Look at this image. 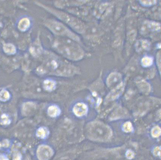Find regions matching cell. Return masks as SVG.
Listing matches in <instances>:
<instances>
[{"mask_svg": "<svg viewBox=\"0 0 161 160\" xmlns=\"http://www.w3.org/2000/svg\"><path fill=\"white\" fill-rule=\"evenodd\" d=\"M53 46L58 52L70 59H80L84 55L83 51L75 41L66 37L57 38Z\"/></svg>", "mask_w": 161, "mask_h": 160, "instance_id": "6da1fadb", "label": "cell"}, {"mask_svg": "<svg viewBox=\"0 0 161 160\" xmlns=\"http://www.w3.org/2000/svg\"><path fill=\"white\" fill-rule=\"evenodd\" d=\"M87 133L90 138L98 141H107L112 135L110 128L99 122L90 124L88 127Z\"/></svg>", "mask_w": 161, "mask_h": 160, "instance_id": "7a4b0ae2", "label": "cell"}, {"mask_svg": "<svg viewBox=\"0 0 161 160\" xmlns=\"http://www.w3.org/2000/svg\"><path fill=\"white\" fill-rule=\"evenodd\" d=\"M47 27L54 34L60 37H66L75 41H79V38L75 33L62 23L54 20H49L46 24Z\"/></svg>", "mask_w": 161, "mask_h": 160, "instance_id": "3957f363", "label": "cell"}, {"mask_svg": "<svg viewBox=\"0 0 161 160\" xmlns=\"http://www.w3.org/2000/svg\"><path fill=\"white\" fill-rule=\"evenodd\" d=\"M48 10L60 19L62 20L63 22L70 25V27L78 32L82 33L84 30V26L83 23L78 19L63 12L58 11L51 8H49Z\"/></svg>", "mask_w": 161, "mask_h": 160, "instance_id": "277c9868", "label": "cell"}, {"mask_svg": "<svg viewBox=\"0 0 161 160\" xmlns=\"http://www.w3.org/2000/svg\"><path fill=\"white\" fill-rule=\"evenodd\" d=\"M53 155V150L47 145H41L37 151V156L39 160H49Z\"/></svg>", "mask_w": 161, "mask_h": 160, "instance_id": "5b68a950", "label": "cell"}, {"mask_svg": "<svg viewBox=\"0 0 161 160\" xmlns=\"http://www.w3.org/2000/svg\"><path fill=\"white\" fill-rule=\"evenodd\" d=\"M73 111L76 115L79 117L82 116L87 113L88 108L84 104L79 103L74 106Z\"/></svg>", "mask_w": 161, "mask_h": 160, "instance_id": "8992f818", "label": "cell"}, {"mask_svg": "<svg viewBox=\"0 0 161 160\" xmlns=\"http://www.w3.org/2000/svg\"><path fill=\"white\" fill-rule=\"evenodd\" d=\"M121 76L118 73H112L109 76L107 79V84L109 86H112L116 84L120 81Z\"/></svg>", "mask_w": 161, "mask_h": 160, "instance_id": "52a82bcc", "label": "cell"}, {"mask_svg": "<svg viewBox=\"0 0 161 160\" xmlns=\"http://www.w3.org/2000/svg\"><path fill=\"white\" fill-rule=\"evenodd\" d=\"M60 113V110L58 106L56 105L50 106L48 109V113L50 116L55 117L59 115Z\"/></svg>", "mask_w": 161, "mask_h": 160, "instance_id": "ba28073f", "label": "cell"}, {"mask_svg": "<svg viewBox=\"0 0 161 160\" xmlns=\"http://www.w3.org/2000/svg\"><path fill=\"white\" fill-rule=\"evenodd\" d=\"M122 90V85L121 84L119 86H117L116 88L113 91L112 93L109 94V98L108 99L109 100H113L115 99L117 97L119 96L120 93L121 92Z\"/></svg>", "mask_w": 161, "mask_h": 160, "instance_id": "9c48e42d", "label": "cell"}, {"mask_svg": "<svg viewBox=\"0 0 161 160\" xmlns=\"http://www.w3.org/2000/svg\"><path fill=\"white\" fill-rule=\"evenodd\" d=\"M30 25V21L27 18H24L21 20L19 24V28L22 31L27 30Z\"/></svg>", "mask_w": 161, "mask_h": 160, "instance_id": "30bf717a", "label": "cell"}, {"mask_svg": "<svg viewBox=\"0 0 161 160\" xmlns=\"http://www.w3.org/2000/svg\"><path fill=\"white\" fill-rule=\"evenodd\" d=\"M55 82L52 80H46L44 82V87L45 89L49 91H51L54 90L55 87Z\"/></svg>", "mask_w": 161, "mask_h": 160, "instance_id": "8fae6325", "label": "cell"}, {"mask_svg": "<svg viewBox=\"0 0 161 160\" xmlns=\"http://www.w3.org/2000/svg\"><path fill=\"white\" fill-rule=\"evenodd\" d=\"M153 62V60L152 58L149 56H146L142 59V63L143 66L144 67H148L152 65Z\"/></svg>", "mask_w": 161, "mask_h": 160, "instance_id": "7c38bea8", "label": "cell"}, {"mask_svg": "<svg viewBox=\"0 0 161 160\" xmlns=\"http://www.w3.org/2000/svg\"><path fill=\"white\" fill-rule=\"evenodd\" d=\"M37 134L39 138L43 139L46 138L47 134V130L44 128H40L37 130Z\"/></svg>", "mask_w": 161, "mask_h": 160, "instance_id": "4fadbf2b", "label": "cell"}, {"mask_svg": "<svg viewBox=\"0 0 161 160\" xmlns=\"http://www.w3.org/2000/svg\"><path fill=\"white\" fill-rule=\"evenodd\" d=\"M10 98V94L6 90H2L0 92V100L2 101H6Z\"/></svg>", "mask_w": 161, "mask_h": 160, "instance_id": "5bb4252c", "label": "cell"}, {"mask_svg": "<svg viewBox=\"0 0 161 160\" xmlns=\"http://www.w3.org/2000/svg\"><path fill=\"white\" fill-rule=\"evenodd\" d=\"M151 134L153 136L155 137V138L159 136L161 134L160 128L158 126L154 127L152 130Z\"/></svg>", "mask_w": 161, "mask_h": 160, "instance_id": "9a60e30c", "label": "cell"}, {"mask_svg": "<svg viewBox=\"0 0 161 160\" xmlns=\"http://www.w3.org/2000/svg\"><path fill=\"white\" fill-rule=\"evenodd\" d=\"M123 128L124 130L126 132H130L133 130L132 124L129 122L125 123L123 125Z\"/></svg>", "mask_w": 161, "mask_h": 160, "instance_id": "2e32d148", "label": "cell"}, {"mask_svg": "<svg viewBox=\"0 0 161 160\" xmlns=\"http://www.w3.org/2000/svg\"><path fill=\"white\" fill-rule=\"evenodd\" d=\"M5 51H6V52L11 53H12L14 52V51H15V48L13 46V45H6V49H5Z\"/></svg>", "mask_w": 161, "mask_h": 160, "instance_id": "e0dca14e", "label": "cell"}, {"mask_svg": "<svg viewBox=\"0 0 161 160\" xmlns=\"http://www.w3.org/2000/svg\"><path fill=\"white\" fill-rule=\"evenodd\" d=\"M2 121L4 124L6 125L10 123V120L7 116L4 114L2 116Z\"/></svg>", "mask_w": 161, "mask_h": 160, "instance_id": "ac0fdd59", "label": "cell"}, {"mask_svg": "<svg viewBox=\"0 0 161 160\" xmlns=\"http://www.w3.org/2000/svg\"><path fill=\"white\" fill-rule=\"evenodd\" d=\"M140 2L144 6H150V5L154 4L155 1H141Z\"/></svg>", "mask_w": 161, "mask_h": 160, "instance_id": "d6986e66", "label": "cell"}, {"mask_svg": "<svg viewBox=\"0 0 161 160\" xmlns=\"http://www.w3.org/2000/svg\"><path fill=\"white\" fill-rule=\"evenodd\" d=\"M126 157L129 159H132L134 156V152L131 150H128L126 153Z\"/></svg>", "mask_w": 161, "mask_h": 160, "instance_id": "ffe728a7", "label": "cell"}, {"mask_svg": "<svg viewBox=\"0 0 161 160\" xmlns=\"http://www.w3.org/2000/svg\"><path fill=\"white\" fill-rule=\"evenodd\" d=\"M161 154V149L160 148L159 146L156 147L154 149V154L155 156H160Z\"/></svg>", "mask_w": 161, "mask_h": 160, "instance_id": "44dd1931", "label": "cell"}, {"mask_svg": "<svg viewBox=\"0 0 161 160\" xmlns=\"http://www.w3.org/2000/svg\"><path fill=\"white\" fill-rule=\"evenodd\" d=\"M21 155L19 153H16L13 157V160H21Z\"/></svg>", "mask_w": 161, "mask_h": 160, "instance_id": "7402d4cb", "label": "cell"}, {"mask_svg": "<svg viewBox=\"0 0 161 160\" xmlns=\"http://www.w3.org/2000/svg\"><path fill=\"white\" fill-rule=\"evenodd\" d=\"M9 146V142L7 140H4L2 142L0 143V146H3V147H6Z\"/></svg>", "mask_w": 161, "mask_h": 160, "instance_id": "603a6c76", "label": "cell"}, {"mask_svg": "<svg viewBox=\"0 0 161 160\" xmlns=\"http://www.w3.org/2000/svg\"><path fill=\"white\" fill-rule=\"evenodd\" d=\"M148 43V42H146V41H144V42H143V43H144L143 45V46L145 48V49H148L149 46V44Z\"/></svg>", "mask_w": 161, "mask_h": 160, "instance_id": "cb8c5ba5", "label": "cell"}, {"mask_svg": "<svg viewBox=\"0 0 161 160\" xmlns=\"http://www.w3.org/2000/svg\"><path fill=\"white\" fill-rule=\"evenodd\" d=\"M0 160H9L7 157L4 155L0 156Z\"/></svg>", "mask_w": 161, "mask_h": 160, "instance_id": "d4e9b609", "label": "cell"}]
</instances>
